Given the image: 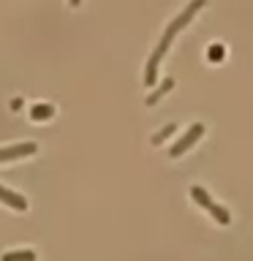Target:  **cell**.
<instances>
[{"label": "cell", "instance_id": "7a4b0ae2", "mask_svg": "<svg viewBox=\"0 0 253 261\" xmlns=\"http://www.w3.org/2000/svg\"><path fill=\"white\" fill-rule=\"evenodd\" d=\"M191 196H193V201L199 204V207H204L207 212H212V215H215V220H218L220 226H226L229 220H232V215H229V210H226V207H218V204H215V201H212L210 196H207V191H204V188L193 185V188H191Z\"/></svg>", "mask_w": 253, "mask_h": 261}, {"label": "cell", "instance_id": "9c48e42d", "mask_svg": "<svg viewBox=\"0 0 253 261\" xmlns=\"http://www.w3.org/2000/svg\"><path fill=\"white\" fill-rule=\"evenodd\" d=\"M169 87H171V79H166V85H163V87L158 90V93H155V95H150V98H147V103H155V101H158V98H161L163 93H169Z\"/></svg>", "mask_w": 253, "mask_h": 261}, {"label": "cell", "instance_id": "277c9868", "mask_svg": "<svg viewBox=\"0 0 253 261\" xmlns=\"http://www.w3.org/2000/svg\"><path fill=\"white\" fill-rule=\"evenodd\" d=\"M38 152L36 142H22V144H11V147H0V163L6 161H16V158H28V155Z\"/></svg>", "mask_w": 253, "mask_h": 261}, {"label": "cell", "instance_id": "8fae6325", "mask_svg": "<svg viewBox=\"0 0 253 261\" xmlns=\"http://www.w3.org/2000/svg\"><path fill=\"white\" fill-rule=\"evenodd\" d=\"M68 3H71V6H79V3H82V0H68Z\"/></svg>", "mask_w": 253, "mask_h": 261}, {"label": "cell", "instance_id": "30bf717a", "mask_svg": "<svg viewBox=\"0 0 253 261\" xmlns=\"http://www.w3.org/2000/svg\"><path fill=\"white\" fill-rule=\"evenodd\" d=\"M174 128H177V125H166V128H163L158 136L153 139V142H155V144H161V142H163V136H169V134H171V130H174Z\"/></svg>", "mask_w": 253, "mask_h": 261}, {"label": "cell", "instance_id": "ba28073f", "mask_svg": "<svg viewBox=\"0 0 253 261\" xmlns=\"http://www.w3.org/2000/svg\"><path fill=\"white\" fill-rule=\"evenodd\" d=\"M207 57H210L212 63H218L220 57H223V46H220V44H215V46H210V49H207Z\"/></svg>", "mask_w": 253, "mask_h": 261}, {"label": "cell", "instance_id": "8992f818", "mask_svg": "<svg viewBox=\"0 0 253 261\" xmlns=\"http://www.w3.org/2000/svg\"><path fill=\"white\" fill-rule=\"evenodd\" d=\"M0 261H36V250H8Z\"/></svg>", "mask_w": 253, "mask_h": 261}, {"label": "cell", "instance_id": "5b68a950", "mask_svg": "<svg viewBox=\"0 0 253 261\" xmlns=\"http://www.w3.org/2000/svg\"><path fill=\"white\" fill-rule=\"evenodd\" d=\"M0 204H6V207H11L16 212H24L28 210V201H24V196H19L16 191H8V188L0 185Z\"/></svg>", "mask_w": 253, "mask_h": 261}, {"label": "cell", "instance_id": "6da1fadb", "mask_svg": "<svg viewBox=\"0 0 253 261\" xmlns=\"http://www.w3.org/2000/svg\"><path fill=\"white\" fill-rule=\"evenodd\" d=\"M201 8H204V0H191V6L183 8V11H180V16H177L174 22H169L166 33L161 36L158 46H155V52L150 55V60H147V73H144V85H147V87H153V85H155V79H158V63H161V57L166 55V49L171 46V41H174V36H177V33L185 28L188 22L193 19L196 14L201 11Z\"/></svg>", "mask_w": 253, "mask_h": 261}, {"label": "cell", "instance_id": "3957f363", "mask_svg": "<svg viewBox=\"0 0 253 261\" xmlns=\"http://www.w3.org/2000/svg\"><path fill=\"white\" fill-rule=\"evenodd\" d=\"M201 134H204V125H201V122H193V125L191 128H188V134L183 136V139H180V142L174 144V147H171V158H180V155H183L185 150H191V147L196 144V142H199V139H201Z\"/></svg>", "mask_w": 253, "mask_h": 261}, {"label": "cell", "instance_id": "52a82bcc", "mask_svg": "<svg viewBox=\"0 0 253 261\" xmlns=\"http://www.w3.org/2000/svg\"><path fill=\"white\" fill-rule=\"evenodd\" d=\"M52 114H55V109H52L49 103H36V106L30 109V117H33V120H49Z\"/></svg>", "mask_w": 253, "mask_h": 261}]
</instances>
